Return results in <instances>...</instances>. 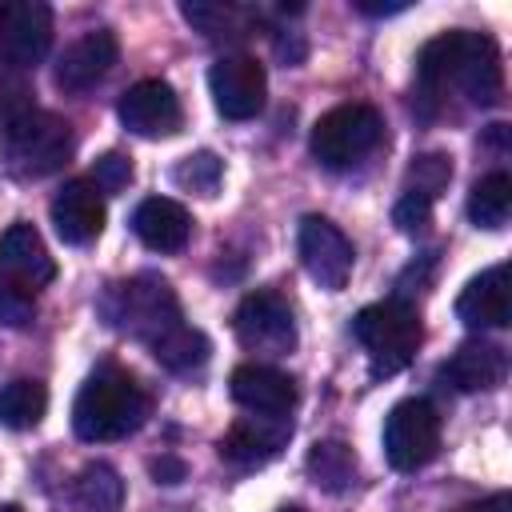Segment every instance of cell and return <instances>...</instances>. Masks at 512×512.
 <instances>
[{
  "label": "cell",
  "instance_id": "2",
  "mask_svg": "<svg viewBox=\"0 0 512 512\" xmlns=\"http://www.w3.org/2000/svg\"><path fill=\"white\" fill-rule=\"evenodd\" d=\"M100 312L112 328H120L144 344H152L164 332H172L176 324H184L172 284L156 272H140L132 280L108 284V292L100 296Z\"/></svg>",
  "mask_w": 512,
  "mask_h": 512
},
{
  "label": "cell",
  "instance_id": "30",
  "mask_svg": "<svg viewBox=\"0 0 512 512\" xmlns=\"http://www.w3.org/2000/svg\"><path fill=\"white\" fill-rule=\"evenodd\" d=\"M392 224H396L404 236L424 232V228L432 224V200L420 196V192H404V196L396 200V208H392Z\"/></svg>",
  "mask_w": 512,
  "mask_h": 512
},
{
  "label": "cell",
  "instance_id": "13",
  "mask_svg": "<svg viewBox=\"0 0 512 512\" xmlns=\"http://www.w3.org/2000/svg\"><path fill=\"white\" fill-rule=\"evenodd\" d=\"M116 56H120L116 32L92 28V32H84V36H76V40L60 52V60H56V84H60L64 92H88L92 84H100V80L112 72Z\"/></svg>",
  "mask_w": 512,
  "mask_h": 512
},
{
  "label": "cell",
  "instance_id": "31",
  "mask_svg": "<svg viewBox=\"0 0 512 512\" xmlns=\"http://www.w3.org/2000/svg\"><path fill=\"white\" fill-rule=\"evenodd\" d=\"M92 184H96L100 192H124V188L132 184V160H124L120 152L100 156L96 168H92Z\"/></svg>",
  "mask_w": 512,
  "mask_h": 512
},
{
  "label": "cell",
  "instance_id": "29",
  "mask_svg": "<svg viewBox=\"0 0 512 512\" xmlns=\"http://www.w3.org/2000/svg\"><path fill=\"white\" fill-rule=\"evenodd\" d=\"M32 320V292L0 276V328H24Z\"/></svg>",
  "mask_w": 512,
  "mask_h": 512
},
{
  "label": "cell",
  "instance_id": "18",
  "mask_svg": "<svg viewBox=\"0 0 512 512\" xmlns=\"http://www.w3.org/2000/svg\"><path fill=\"white\" fill-rule=\"evenodd\" d=\"M132 232L152 252H180L192 236V216L184 204H176L168 196H148L132 212Z\"/></svg>",
  "mask_w": 512,
  "mask_h": 512
},
{
  "label": "cell",
  "instance_id": "11",
  "mask_svg": "<svg viewBox=\"0 0 512 512\" xmlns=\"http://www.w3.org/2000/svg\"><path fill=\"white\" fill-rule=\"evenodd\" d=\"M236 336L244 348L284 356L296 348V320L292 308L276 292H248L236 308Z\"/></svg>",
  "mask_w": 512,
  "mask_h": 512
},
{
  "label": "cell",
  "instance_id": "37",
  "mask_svg": "<svg viewBox=\"0 0 512 512\" xmlns=\"http://www.w3.org/2000/svg\"><path fill=\"white\" fill-rule=\"evenodd\" d=\"M0 512H24L20 504H0Z\"/></svg>",
  "mask_w": 512,
  "mask_h": 512
},
{
  "label": "cell",
  "instance_id": "33",
  "mask_svg": "<svg viewBox=\"0 0 512 512\" xmlns=\"http://www.w3.org/2000/svg\"><path fill=\"white\" fill-rule=\"evenodd\" d=\"M152 476H156L160 484H176V480H184V464L172 460V456H160V460L152 464Z\"/></svg>",
  "mask_w": 512,
  "mask_h": 512
},
{
  "label": "cell",
  "instance_id": "25",
  "mask_svg": "<svg viewBox=\"0 0 512 512\" xmlns=\"http://www.w3.org/2000/svg\"><path fill=\"white\" fill-rule=\"evenodd\" d=\"M48 412V388L40 380H8L0 388V424L12 428V432H24V428H36Z\"/></svg>",
  "mask_w": 512,
  "mask_h": 512
},
{
  "label": "cell",
  "instance_id": "27",
  "mask_svg": "<svg viewBox=\"0 0 512 512\" xmlns=\"http://www.w3.org/2000/svg\"><path fill=\"white\" fill-rule=\"evenodd\" d=\"M448 180H452V160H448L444 152H424V156H416V160L408 164V184H404V192H420V196L436 200V196L448 188Z\"/></svg>",
  "mask_w": 512,
  "mask_h": 512
},
{
  "label": "cell",
  "instance_id": "16",
  "mask_svg": "<svg viewBox=\"0 0 512 512\" xmlns=\"http://www.w3.org/2000/svg\"><path fill=\"white\" fill-rule=\"evenodd\" d=\"M228 392L240 408L256 412V416H288L296 404V384L292 376H284L280 368L268 364H240L228 376Z\"/></svg>",
  "mask_w": 512,
  "mask_h": 512
},
{
  "label": "cell",
  "instance_id": "23",
  "mask_svg": "<svg viewBox=\"0 0 512 512\" xmlns=\"http://www.w3.org/2000/svg\"><path fill=\"white\" fill-rule=\"evenodd\" d=\"M304 464H308V476H312L324 492H348V488L356 484V472H360L356 452H352L348 444H340V440H320V444H312Z\"/></svg>",
  "mask_w": 512,
  "mask_h": 512
},
{
  "label": "cell",
  "instance_id": "3",
  "mask_svg": "<svg viewBox=\"0 0 512 512\" xmlns=\"http://www.w3.org/2000/svg\"><path fill=\"white\" fill-rule=\"evenodd\" d=\"M352 336L364 344L372 376H396L400 368L412 364L420 348V316L408 300H380L356 312Z\"/></svg>",
  "mask_w": 512,
  "mask_h": 512
},
{
  "label": "cell",
  "instance_id": "22",
  "mask_svg": "<svg viewBox=\"0 0 512 512\" xmlns=\"http://www.w3.org/2000/svg\"><path fill=\"white\" fill-rule=\"evenodd\" d=\"M184 20L192 28H200L208 40H240L248 36L256 12L244 8V4H212V0H192V4H180Z\"/></svg>",
  "mask_w": 512,
  "mask_h": 512
},
{
  "label": "cell",
  "instance_id": "21",
  "mask_svg": "<svg viewBox=\"0 0 512 512\" xmlns=\"http://www.w3.org/2000/svg\"><path fill=\"white\" fill-rule=\"evenodd\" d=\"M72 512H120L124 508V480L112 464H84L68 488Z\"/></svg>",
  "mask_w": 512,
  "mask_h": 512
},
{
  "label": "cell",
  "instance_id": "1",
  "mask_svg": "<svg viewBox=\"0 0 512 512\" xmlns=\"http://www.w3.org/2000/svg\"><path fill=\"white\" fill-rule=\"evenodd\" d=\"M148 416V396L144 388L124 372V368H96L72 404V428L80 440L88 444H104V440H120L128 432H136Z\"/></svg>",
  "mask_w": 512,
  "mask_h": 512
},
{
  "label": "cell",
  "instance_id": "32",
  "mask_svg": "<svg viewBox=\"0 0 512 512\" xmlns=\"http://www.w3.org/2000/svg\"><path fill=\"white\" fill-rule=\"evenodd\" d=\"M32 92L24 84H0V128H8L12 120H20L24 112H32Z\"/></svg>",
  "mask_w": 512,
  "mask_h": 512
},
{
  "label": "cell",
  "instance_id": "14",
  "mask_svg": "<svg viewBox=\"0 0 512 512\" xmlns=\"http://www.w3.org/2000/svg\"><path fill=\"white\" fill-rule=\"evenodd\" d=\"M456 316L464 328L484 332V328H508L512 324V284H508V264H492L480 276L464 284L456 296Z\"/></svg>",
  "mask_w": 512,
  "mask_h": 512
},
{
  "label": "cell",
  "instance_id": "10",
  "mask_svg": "<svg viewBox=\"0 0 512 512\" xmlns=\"http://www.w3.org/2000/svg\"><path fill=\"white\" fill-rule=\"evenodd\" d=\"M208 92L224 120H252L264 108L268 80L252 56H220L208 68Z\"/></svg>",
  "mask_w": 512,
  "mask_h": 512
},
{
  "label": "cell",
  "instance_id": "4",
  "mask_svg": "<svg viewBox=\"0 0 512 512\" xmlns=\"http://www.w3.org/2000/svg\"><path fill=\"white\" fill-rule=\"evenodd\" d=\"M4 136V160L16 176H48L56 172L68 156H72V128L68 120H60L56 112H24L20 120H12L8 128H0Z\"/></svg>",
  "mask_w": 512,
  "mask_h": 512
},
{
  "label": "cell",
  "instance_id": "28",
  "mask_svg": "<svg viewBox=\"0 0 512 512\" xmlns=\"http://www.w3.org/2000/svg\"><path fill=\"white\" fill-rule=\"evenodd\" d=\"M220 176H224V164L212 152H192L172 168V180L188 192H200V196H212L220 188Z\"/></svg>",
  "mask_w": 512,
  "mask_h": 512
},
{
  "label": "cell",
  "instance_id": "36",
  "mask_svg": "<svg viewBox=\"0 0 512 512\" xmlns=\"http://www.w3.org/2000/svg\"><path fill=\"white\" fill-rule=\"evenodd\" d=\"M276 512H308L304 504H284V508H276Z\"/></svg>",
  "mask_w": 512,
  "mask_h": 512
},
{
  "label": "cell",
  "instance_id": "8",
  "mask_svg": "<svg viewBox=\"0 0 512 512\" xmlns=\"http://www.w3.org/2000/svg\"><path fill=\"white\" fill-rule=\"evenodd\" d=\"M52 48V8L40 0H0V64L36 68Z\"/></svg>",
  "mask_w": 512,
  "mask_h": 512
},
{
  "label": "cell",
  "instance_id": "34",
  "mask_svg": "<svg viewBox=\"0 0 512 512\" xmlns=\"http://www.w3.org/2000/svg\"><path fill=\"white\" fill-rule=\"evenodd\" d=\"M364 16H396V12H404V4H368V0H360L356 4Z\"/></svg>",
  "mask_w": 512,
  "mask_h": 512
},
{
  "label": "cell",
  "instance_id": "35",
  "mask_svg": "<svg viewBox=\"0 0 512 512\" xmlns=\"http://www.w3.org/2000/svg\"><path fill=\"white\" fill-rule=\"evenodd\" d=\"M476 512H508V496H492L484 508H476Z\"/></svg>",
  "mask_w": 512,
  "mask_h": 512
},
{
  "label": "cell",
  "instance_id": "7",
  "mask_svg": "<svg viewBox=\"0 0 512 512\" xmlns=\"http://www.w3.org/2000/svg\"><path fill=\"white\" fill-rule=\"evenodd\" d=\"M448 84H456L468 104L476 108H496L504 100V68H500V48L484 32L456 28L452 32V68Z\"/></svg>",
  "mask_w": 512,
  "mask_h": 512
},
{
  "label": "cell",
  "instance_id": "5",
  "mask_svg": "<svg viewBox=\"0 0 512 512\" xmlns=\"http://www.w3.org/2000/svg\"><path fill=\"white\" fill-rule=\"evenodd\" d=\"M384 136V124H380V112L368 108V104H340L332 112H324L316 124H312V156L332 168V172H344L352 164H360Z\"/></svg>",
  "mask_w": 512,
  "mask_h": 512
},
{
  "label": "cell",
  "instance_id": "17",
  "mask_svg": "<svg viewBox=\"0 0 512 512\" xmlns=\"http://www.w3.org/2000/svg\"><path fill=\"white\" fill-rule=\"evenodd\" d=\"M288 432H292V424L284 416H244L220 436V456L232 464H244V468L268 464L280 452V444L288 440Z\"/></svg>",
  "mask_w": 512,
  "mask_h": 512
},
{
  "label": "cell",
  "instance_id": "19",
  "mask_svg": "<svg viewBox=\"0 0 512 512\" xmlns=\"http://www.w3.org/2000/svg\"><path fill=\"white\" fill-rule=\"evenodd\" d=\"M444 380L456 388V392H488L504 380L508 372V356L500 344H488V340H464L448 364L440 368Z\"/></svg>",
  "mask_w": 512,
  "mask_h": 512
},
{
  "label": "cell",
  "instance_id": "24",
  "mask_svg": "<svg viewBox=\"0 0 512 512\" xmlns=\"http://www.w3.org/2000/svg\"><path fill=\"white\" fill-rule=\"evenodd\" d=\"M508 216H512V180H508V172H488L468 192V220L476 228L496 232L508 224Z\"/></svg>",
  "mask_w": 512,
  "mask_h": 512
},
{
  "label": "cell",
  "instance_id": "20",
  "mask_svg": "<svg viewBox=\"0 0 512 512\" xmlns=\"http://www.w3.org/2000/svg\"><path fill=\"white\" fill-rule=\"evenodd\" d=\"M0 264L24 288H40V284H48L56 276V260L48 256L40 232L32 224H24V220H16V224L4 228V236H0Z\"/></svg>",
  "mask_w": 512,
  "mask_h": 512
},
{
  "label": "cell",
  "instance_id": "12",
  "mask_svg": "<svg viewBox=\"0 0 512 512\" xmlns=\"http://www.w3.org/2000/svg\"><path fill=\"white\" fill-rule=\"evenodd\" d=\"M116 112H120V124H124L128 132L144 136V140L172 136V132H180V124H184L180 96H176L172 84H164V80H140V84H132V88L120 96Z\"/></svg>",
  "mask_w": 512,
  "mask_h": 512
},
{
  "label": "cell",
  "instance_id": "15",
  "mask_svg": "<svg viewBox=\"0 0 512 512\" xmlns=\"http://www.w3.org/2000/svg\"><path fill=\"white\" fill-rule=\"evenodd\" d=\"M52 228L64 244H92L104 232V200L92 180H68L52 196Z\"/></svg>",
  "mask_w": 512,
  "mask_h": 512
},
{
  "label": "cell",
  "instance_id": "26",
  "mask_svg": "<svg viewBox=\"0 0 512 512\" xmlns=\"http://www.w3.org/2000/svg\"><path fill=\"white\" fill-rule=\"evenodd\" d=\"M148 352H152L168 372H192V368H200V364L208 360L212 348H208L204 332H196V328H188V324H176L172 332H164L160 340H152Z\"/></svg>",
  "mask_w": 512,
  "mask_h": 512
},
{
  "label": "cell",
  "instance_id": "9",
  "mask_svg": "<svg viewBox=\"0 0 512 512\" xmlns=\"http://www.w3.org/2000/svg\"><path fill=\"white\" fill-rule=\"evenodd\" d=\"M296 248H300V264L304 272L324 288V292H340L352 276V240L324 216H304L300 232H296Z\"/></svg>",
  "mask_w": 512,
  "mask_h": 512
},
{
  "label": "cell",
  "instance_id": "6",
  "mask_svg": "<svg viewBox=\"0 0 512 512\" xmlns=\"http://www.w3.org/2000/svg\"><path fill=\"white\" fill-rule=\"evenodd\" d=\"M440 448V412L424 396L400 400L384 420V456L396 472L424 468Z\"/></svg>",
  "mask_w": 512,
  "mask_h": 512
}]
</instances>
